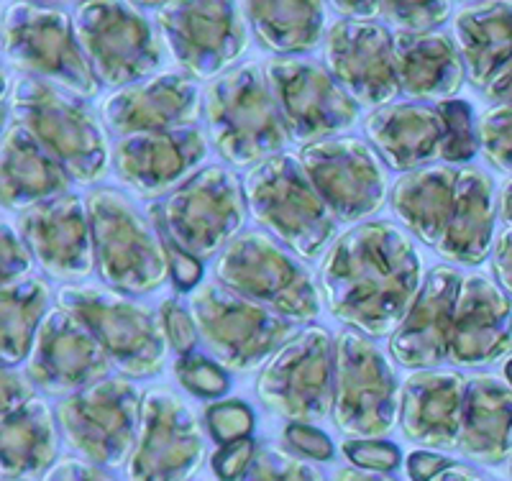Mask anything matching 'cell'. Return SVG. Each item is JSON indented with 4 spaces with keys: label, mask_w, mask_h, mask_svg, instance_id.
<instances>
[{
    "label": "cell",
    "mask_w": 512,
    "mask_h": 481,
    "mask_svg": "<svg viewBox=\"0 0 512 481\" xmlns=\"http://www.w3.org/2000/svg\"><path fill=\"white\" fill-rule=\"evenodd\" d=\"M111 359L88 325L64 308H52L36 331L26 377L52 397H70L108 379Z\"/></svg>",
    "instance_id": "obj_21"
},
{
    "label": "cell",
    "mask_w": 512,
    "mask_h": 481,
    "mask_svg": "<svg viewBox=\"0 0 512 481\" xmlns=\"http://www.w3.org/2000/svg\"><path fill=\"white\" fill-rule=\"evenodd\" d=\"M205 93L182 72H159L136 85L113 90L100 105V121L118 139L134 134H164L198 123Z\"/></svg>",
    "instance_id": "obj_23"
},
{
    "label": "cell",
    "mask_w": 512,
    "mask_h": 481,
    "mask_svg": "<svg viewBox=\"0 0 512 481\" xmlns=\"http://www.w3.org/2000/svg\"><path fill=\"white\" fill-rule=\"evenodd\" d=\"M205 157L208 139L198 126H192L118 139L113 149V169L139 198H159L195 177V169Z\"/></svg>",
    "instance_id": "obj_24"
},
{
    "label": "cell",
    "mask_w": 512,
    "mask_h": 481,
    "mask_svg": "<svg viewBox=\"0 0 512 481\" xmlns=\"http://www.w3.org/2000/svg\"><path fill=\"white\" fill-rule=\"evenodd\" d=\"M333 481H395L392 476L367 469H338Z\"/></svg>",
    "instance_id": "obj_54"
},
{
    "label": "cell",
    "mask_w": 512,
    "mask_h": 481,
    "mask_svg": "<svg viewBox=\"0 0 512 481\" xmlns=\"http://www.w3.org/2000/svg\"><path fill=\"white\" fill-rule=\"evenodd\" d=\"M164 244H167L169 261H172V277H175L177 287H180V290H190V287H195V284L200 282V277H203L200 259L185 254V251L177 249V246L169 244V241H164Z\"/></svg>",
    "instance_id": "obj_49"
},
{
    "label": "cell",
    "mask_w": 512,
    "mask_h": 481,
    "mask_svg": "<svg viewBox=\"0 0 512 481\" xmlns=\"http://www.w3.org/2000/svg\"><path fill=\"white\" fill-rule=\"evenodd\" d=\"M492 267H495L497 279H500L502 290L512 295V228H505L495 238V249H492Z\"/></svg>",
    "instance_id": "obj_51"
},
{
    "label": "cell",
    "mask_w": 512,
    "mask_h": 481,
    "mask_svg": "<svg viewBox=\"0 0 512 481\" xmlns=\"http://www.w3.org/2000/svg\"><path fill=\"white\" fill-rule=\"evenodd\" d=\"M34 389L36 387L26 374H18L11 366H3V374H0V412L16 410V407L34 400Z\"/></svg>",
    "instance_id": "obj_48"
},
{
    "label": "cell",
    "mask_w": 512,
    "mask_h": 481,
    "mask_svg": "<svg viewBox=\"0 0 512 481\" xmlns=\"http://www.w3.org/2000/svg\"><path fill=\"white\" fill-rule=\"evenodd\" d=\"M505 374H507V379H510V384H512V359L507 361V366H505Z\"/></svg>",
    "instance_id": "obj_57"
},
{
    "label": "cell",
    "mask_w": 512,
    "mask_h": 481,
    "mask_svg": "<svg viewBox=\"0 0 512 481\" xmlns=\"http://www.w3.org/2000/svg\"><path fill=\"white\" fill-rule=\"evenodd\" d=\"M395 59L400 93L415 100H446L466 80L459 47L443 31L395 34Z\"/></svg>",
    "instance_id": "obj_31"
},
{
    "label": "cell",
    "mask_w": 512,
    "mask_h": 481,
    "mask_svg": "<svg viewBox=\"0 0 512 481\" xmlns=\"http://www.w3.org/2000/svg\"><path fill=\"white\" fill-rule=\"evenodd\" d=\"M251 218L303 259H318L333 246L338 218L320 198L297 154H280L244 177Z\"/></svg>",
    "instance_id": "obj_5"
},
{
    "label": "cell",
    "mask_w": 512,
    "mask_h": 481,
    "mask_svg": "<svg viewBox=\"0 0 512 481\" xmlns=\"http://www.w3.org/2000/svg\"><path fill=\"white\" fill-rule=\"evenodd\" d=\"M18 233L34 254L36 267L59 282H77L98 269L88 203L62 195L18 213Z\"/></svg>",
    "instance_id": "obj_22"
},
{
    "label": "cell",
    "mask_w": 512,
    "mask_h": 481,
    "mask_svg": "<svg viewBox=\"0 0 512 481\" xmlns=\"http://www.w3.org/2000/svg\"><path fill=\"white\" fill-rule=\"evenodd\" d=\"M451 16V3H377V18L395 26L397 34H428Z\"/></svg>",
    "instance_id": "obj_39"
},
{
    "label": "cell",
    "mask_w": 512,
    "mask_h": 481,
    "mask_svg": "<svg viewBox=\"0 0 512 481\" xmlns=\"http://www.w3.org/2000/svg\"><path fill=\"white\" fill-rule=\"evenodd\" d=\"M41 481H116L113 476L105 474L100 466L90 464L85 458H59L57 464L44 474Z\"/></svg>",
    "instance_id": "obj_47"
},
{
    "label": "cell",
    "mask_w": 512,
    "mask_h": 481,
    "mask_svg": "<svg viewBox=\"0 0 512 481\" xmlns=\"http://www.w3.org/2000/svg\"><path fill=\"white\" fill-rule=\"evenodd\" d=\"M333 11L338 16H344V21H372L377 18V3L364 0V3H331Z\"/></svg>",
    "instance_id": "obj_53"
},
{
    "label": "cell",
    "mask_w": 512,
    "mask_h": 481,
    "mask_svg": "<svg viewBox=\"0 0 512 481\" xmlns=\"http://www.w3.org/2000/svg\"><path fill=\"white\" fill-rule=\"evenodd\" d=\"M239 481H326L318 466L277 446H259Z\"/></svg>",
    "instance_id": "obj_37"
},
{
    "label": "cell",
    "mask_w": 512,
    "mask_h": 481,
    "mask_svg": "<svg viewBox=\"0 0 512 481\" xmlns=\"http://www.w3.org/2000/svg\"><path fill=\"white\" fill-rule=\"evenodd\" d=\"M256 448L259 446L251 438L221 446V451L213 456V471H216L218 479L239 481L244 476V471L251 466V461H254Z\"/></svg>",
    "instance_id": "obj_45"
},
{
    "label": "cell",
    "mask_w": 512,
    "mask_h": 481,
    "mask_svg": "<svg viewBox=\"0 0 512 481\" xmlns=\"http://www.w3.org/2000/svg\"><path fill=\"white\" fill-rule=\"evenodd\" d=\"M34 264V254L29 251L21 233H16L8 223H3V228H0V274H3V284L31 277Z\"/></svg>",
    "instance_id": "obj_43"
},
{
    "label": "cell",
    "mask_w": 512,
    "mask_h": 481,
    "mask_svg": "<svg viewBox=\"0 0 512 481\" xmlns=\"http://www.w3.org/2000/svg\"><path fill=\"white\" fill-rule=\"evenodd\" d=\"M364 134L395 172H415L441 159L446 123L436 105L390 103L364 118Z\"/></svg>",
    "instance_id": "obj_28"
},
{
    "label": "cell",
    "mask_w": 512,
    "mask_h": 481,
    "mask_svg": "<svg viewBox=\"0 0 512 481\" xmlns=\"http://www.w3.org/2000/svg\"><path fill=\"white\" fill-rule=\"evenodd\" d=\"M433 481H484V479L477 474V471L466 469V466L461 464H454V466H448L446 471H441Z\"/></svg>",
    "instance_id": "obj_55"
},
{
    "label": "cell",
    "mask_w": 512,
    "mask_h": 481,
    "mask_svg": "<svg viewBox=\"0 0 512 481\" xmlns=\"http://www.w3.org/2000/svg\"><path fill=\"white\" fill-rule=\"evenodd\" d=\"M216 279L292 323H310L320 315L313 272L262 231L241 233L218 254Z\"/></svg>",
    "instance_id": "obj_10"
},
{
    "label": "cell",
    "mask_w": 512,
    "mask_h": 481,
    "mask_svg": "<svg viewBox=\"0 0 512 481\" xmlns=\"http://www.w3.org/2000/svg\"><path fill=\"white\" fill-rule=\"evenodd\" d=\"M0 471L3 481L47 474L57 458V415L41 397L0 412Z\"/></svg>",
    "instance_id": "obj_32"
},
{
    "label": "cell",
    "mask_w": 512,
    "mask_h": 481,
    "mask_svg": "<svg viewBox=\"0 0 512 481\" xmlns=\"http://www.w3.org/2000/svg\"><path fill=\"white\" fill-rule=\"evenodd\" d=\"M469 377L454 369L410 371L400 392V428L425 448L456 451Z\"/></svg>",
    "instance_id": "obj_27"
},
{
    "label": "cell",
    "mask_w": 512,
    "mask_h": 481,
    "mask_svg": "<svg viewBox=\"0 0 512 481\" xmlns=\"http://www.w3.org/2000/svg\"><path fill=\"white\" fill-rule=\"evenodd\" d=\"M139 389L123 377H108L54 407L59 430L80 458L100 469L128 464L141 420Z\"/></svg>",
    "instance_id": "obj_15"
},
{
    "label": "cell",
    "mask_w": 512,
    "mask_h": 481,
    "mask_svg": "<svg viewBox=\"0 0 512 481\" xmlns=\"http://www.w3.org/2000/svg\"><path fill=\"white\" fill-rule=\"evenodd\" d=\"M454 41L466 80L477 90H487L512 59V3L464 6L454 18Z\"/></svg>",
    "instance_id": "obj_33"
},
{
    "label": "cell",
    "mask_w": 512,
    "mask_h": 481,
    "mask_svg": "<svg viewBox=\"0 0 512 481\" xmlns=\"http://www.w3.org/2000/svg\"><path fill=\"white\" fill-rule=\"evenodd\" d=\"M52 290L41 277L3 284L0 292V356L3 366H16L31 354L36 331L49 315Z\"/></svg>",
    "instance_id": "obj_35"
},
{
    "label": "cell",
    "mask_w": 512,
    "mask_h": 481,
    "mask_svg": "<svg viewBox=\"0 0 512 481\" xmlns=\"http://www.w3.org/2000/svg\"><path fill=\"white\" fill-rule=\"evenodd\" d=\"M175 374L187 392L198 397H221L228 392L226 371L216 361L205 359L200 354L180 356L175 364Z\"/></svg>",
    "instance_id": "obj_40"
},
{
    "label": "cell",
    "mask_w": 512,
    "mask_h": 481,
    "mask_svg": "<svg viewBox=\"0 0 512 481\" xmlns=\"http://www.w3.org/2000/svg\"><path fill=\"white\" fill-rule=\"evenodd\" d=\"M159 323H162L167 343L175 348L177 354L190 356L195 351V343L200 338L198 325L192 320L190 310L182 308L180 300H175V297L162 300V305H159Z\"/></svg>",
    "instance_id": "obj_42"
},
{
    "label": "cell",
    "mask_w": 512,
    "mask_h": 481,
    "mask_svg": "<svg viewBox=\"0 0 512 481\" xmlns=\"http://www.w3.org/2000/svg\"><path fill=\"white\" fill-rule=\"evenodd\" d=\"M456 451L482 466L512 458V384L500 374H472Z\"/></svg>",
    "instance_id": "obj_29"
},
{
    "label": "cell",
    "mask_w": 512,
    "mask_h": 481,
    "mask_svg": "<svg viewBox=\"0 0 512 481\" xmlns=\"http://www.w3.org/2000/svg\"><path fill=\"white\" fill-rule=\"evenodd\" d=\"M448 466H454V461H448L446 456H438V453L428 451L410 453L408 461H405V471H408L410 481H433Z\"/></svg>",
    "instance_id": "obj_50"
},
{
    "label": "cell",
    "mask_w": 512,
    "mask_h": 481,
    "mask_svg": "<svg viewBox=\"0 0 512 481\" xmlns=\"http://www.w3.org/2000/svg\"><path fill=\"white\" fill-rule=\"evenodd\" d=\"M244 182L226 167H205L149 208L154 221L175 244L195 259H208L239 238L246 223Z\"/></svg>",
    "instance_id": "obj_11"
},
{
    "label": "cell",
    "mask_w": 512,
    "mask_h": 481,
    "mask_svg": "<svg viewBox=\"0 0 512 481\" xmlns=\"http://www.w3.org/2000/svg\"><path fill=\"white\" fill-rule=\"evenodd\" d=\"M461 282V272L446 264L425 274L418 300L390 336V354L397 364L418 371L436 369L448 361Z\"/></svg>",
    "instance_id": "obj_25"
},
{
    "label": "cell",
    "mask_w": 512,
    "mask_h": 481,
    "mask_svg": "<svg viewBox=\"0 0 512 481\" xmlns=\"http://www.w3.org/2000/svg\"><path fill=\"white\" fill-rule=\"evenodd\" d=\"M326 70L356 105L384 108L400 95L395 34L377 21H336L328 29Z\"/></svg>",
    "instance_id": "obj_20"
},
{
    "label": "cell",
    "mask_w": 512,
    "mask_h": 481,
    "mask_svg": "<svg viewBox=\"0 0 512 481\" xmlns=\"http://www.w3.org/2000/svg\"><path fill=\"white\" fill-rule=\"evenodd\" d=\"M205 461V441L190 407L172 389L141 400L139 435L126 464L128 481H187Z\"/></svg>",
    "instance_id": "obj_18"
},
{
    "label": "cell",
    "mask_w": 512,
    "mask_h": 481,
    "mask_svg": "<svg viewBox=\"0 0 512 481\" xmlns=\"http://www.w3.org/2000/svg\"><path fill=\"white\" fill-rule=\"evenodd\" d=\"M205 418H208L210 435H213L221 446L244 441V438H249L251 428H254V415H251V410L244 402L236 400L210 405Z\"/></svg>",
    "instance_id": "obj_41"
},
{
    "label": "cell",
    "mask_w": 512,
    "mask_h": 481,
    "mask_svg": "<svg viewBox=\"0 0 512 481\" xmlns=\"http://www.w3.org/2000/svg\"><path fill=\"white\" fill-rule=\"evenodd\" d=\"M272 95L290 141L310 146L336 139L359 118V105L344 93L331 72L313 59L274 57L264 64Z\"/></svg>",
    "instance_id": "obj_17"
},
{
    "label": "cell",
    "mask_w": 512,
    "mask_h": 481,
    "mask_svg": "<svg viewBox=\"0 0 512 481\" xmlns=\"http://www.w3.org/2000/svg\"><path fill=\"white\" fill-rule=\"evenodd\" d=\"M344 453L356 469L387 474L400 466V448L384 441H346Z\"/></svg>",
    "instance_id": "obj_44"
},
{
    "label": "cell",
    "mask_w": 512,
    "mask_h": 481,
    "mask_svg": "<svg viewBox=\"0 0 512 481\" xmlns=\"http://www.w3.org/2000/svg\"><path fill=\"white\" fill-rule=\"evenodd\" d=\"M3 208L24 210L47 200L62 198L70 190L72 177L21 123L13 121L3 131Z\"/></svg>",
    "instance_id": "obj_30"
},
{
    "label": "cell",
    "mask_w": 512,
    "mask_h": 481,
    "mask_svg": "<svg viewBox=\"0 0 512 481\" xmlns=\"http://www.w3.org/2000/svg\"><path fill=\"white\" fill-rule=\"evenodd\" d=\"M405 231L454 264H482L495 249V180L479 167L431 164L402 174L390 195Z\"/></svg>",
    "instance_id": "obj_2"
},
{
    "label": "cell",
    "mask_w": 512,
    "mask_h": 481,
    "mask_svg": "<svg viewBox=\"0 0 512 481\" xmlns=\"http://www.w3.org/2000/svg\"><path fill=\"white\" fill-rule=\"evenodd\" d=\"M244 11L259 44L280 57L313 52L323 39V3H244Z\"/></svg>",
    "instance_id": "obj_34"
},
{
    "label": "cell",
    "mask_w": 512,
    "mask_h": 481,
    "mask_svg": "<svg viewBox=\"0 0 512 481\" xmlns=\"http://www.w3.org/2000/svg\"><path fill=\"white\" fill-rule=\"evenodd\" d=\"M300 162L338 221H364L384 205L387 172L377 151L364 141L351 136L315 141L303 146Z\"/></svg>",
    "instance_id": "obj_19"
},
{
    "label": "cell",
    "mask_w": 512,
    "mask_h": 481,
    "mask_svg": "<svg viewBox=\"0 0 512 481\" xmlns=\"http://www.w3.org/2000/svg\"><path fill=\"white\" fill-rule=\"evenodd\" d=\"M190 313L210 354L223 369L236 374L259 369L300 333L292 320L228 290L218 279L195 290Z\"/></svg>",
    "instance_id": "obj_9"
},
{
    "label": "cell",
    "mask_w": 512,
    "mask_h": 481,
    "mask_svg": "<svg viewBox=\"0 0 512 481\" xmlns=\"http://www.w3.org/2000/svg\"><path fill=\"white\" fill-rule=\"evenodd\" d=\"M285 441L303 456L315 458V461H331L333 458V443L326 433L310 428L303 423H290L285 428Z\"/></svg>",
    "instance_id": "obj_46"
},
{
    "label": "cell",
    "mask_w": 512,
    "mask_h": 481,
    "mask_svg": "<svg viewBox=\"0 0 512 481\" xmlns=\"http://www.w3.org/2000/svg\"><path fill=\"white\" fill-rule=\"evenodd\" d=\"M57 308L88 325L113 369L126 379H149L162 371L169 343L159 313L149 305L111 287L67 284L57 292Z\"/></svg>",
    "instance_id": "obj_7"
},
{
    "label": "cell",
    "mask_w": 512,
    "mask_h": 481,
    "mask_svg": "<svg viewBox=\"0 0 512 481\" xmlns=\"http://www.w3.org/2000/svg\"><path fill=\"white\" fill-rule=\"evenodd\" d=\"M333 412L336 428L351 441H379L400 418V384L390 359L372 338L341 331L333 346Z\"/></svg>",
    "instance_id": "obj_12"
},
{
    "label": "cell",
    "mask_w": 512,
    "mask_h": 481,
    "mask_svg": "<svg viewBox=\"0 0 512 481\" xmlns=\"http://www.w3.org/2000/svg\"><path fill=\"white\" fill-rule=\"evenodd\" d=\"M500 215L502 221L507 223V228H512V180L502 187V195H500Z\"/></svg>",
    "instance_id": "obj_56"
},
{
    "label": "cell",
    "mask_w": 512,
    "mask_h": 481,
    "mask_svg": "<svg viewBox=\"0 0 512 481\" xmlns=\"http://www.w3.org/2000/svg\"><path fill=\"white\" fill-rule=\"evenodd\" d=\"M512 351V302L487 274H469L456 300L454 336L448 361L482 366Z\"/></svg>",
    "instance_id": "obj_26"
},
{
    "label": "cell",
    "mask_w": 512,
    "mask_h": 481,
    "mask_svg": "<svg viewBox=\"0 0 512 481\" xmlns=\"http://www.w3.org/2000/svg\"><path fill=\"white\" fill-rule=\"evenodd\" d=\"M93 228L95 264L103 282L123 295H149L169 277L167 244L128 195L100 187L85 198Z\"/></svg>",
    "instance_id": "obj_6"
},
{
    "label": "cell",
    "mask_w": 512,
    "mask_h": 481,
    "mask_svg": "<svg viewBox=\"0 0 512 481\" xmlns=\"http://www.w3.org/2000/svg\"><path fill=\"white\" fill-rule=\"evenodd\" d=\"M72 21L82 54L100 85L121 90L162 70V36L139 6L103 0L80 3Z\"/></svg>",
    "instance_id": "obj_13"
},
{
    "label": "cell",
    "mask_w": 512,
    "mask_h": 481,
    "mask_svg": "<svg viewBox=\"0 0 512 481\" xmlns=\"http://www.w3.org/2000/svg\"><path fill=\"white\" fill-rule=\"evenodd\" d=\"M11 111L13 121L21 123L67 169L72 182L93 185L108 174V136L85 98L24 77L13 85Z\"/></svg>",
    "instance_id": "obj_4"
},
{
    "label": "cell",
    "mask_w": 512,
    "mask_h": 481,
    "mask_svg": "<svg viewBox=\"0 0 512 481\" xmlns=\"http://www.w3.org/2000/svg\"><path fill=\"white\" fill-rule=\"evenodd\" d=\"M489 100H497L500 105L512 103V59L500 70V75L489 82V87L484 90Z\"/></svg>",
    "instance_id": "obj_52"
},
{
    "label": "cell",
    "mask_w": 512,
    "mask_h": 481,
    "mask_svg": "<svg viewBox=\"0 0 512 481\" xmlns=\"http://www.w3.org/2000/svg\"><path fill=\"white\" fill-rule=\"evenodd\" d=\"M333 346L323 325H308L262 366L256 395L267 410L290 423H318L333 412Z\"/></svg>",
    "instance_id": "obj_14"
},
{
    "label": "cell",
    "mask_w": 512,
    "mask_h": 481,
    "mask_svg": "<svg viewBox=\"0 0 512 481\" xmlns=\"http://www.w3.org/2000/svg\"><path fill=\"white\" fill-rule=\"evenodd\" d=\"M3 54L24 77L49 82L85 100L98 98L100 82L90 70L70 13L41 3L3 8Z\"/></svg>",
    "instance_id": "obj_8"
},
{
    "label": "cell",
    "mask_w": 512,
    "mask_h": 481,
    "mask_svg": "<svg viewBox=\"0 0 512 481\" xmlns=\"http://www.w3.org/2000/svg\"><path fill=\"white\" fill-rule=\"evenodd\" d=\"M210 144L233 167H259L285 154L290 134L264 67L244 62L205 87Z\"/></svg>",
    "instance_id": "obj_3"
},
{
    "label": "cell",
    "mask_w": 512,
    "mask_h": 481,
    "mask_svg": "<svg viewBox=\"0 0 512 481\" xmlns=\"http://www.w3.org/2000/svg\"><path fill=\"white\" fill-rule=\"evenodd\" d=\"M479 149L492 167L512 174V103L495 105L479 118Z\"/></svg>",
    "instance_id": "obj_38"
},
{
    "label": "cell",
    "mask_w": 512,
    "mask_h": 481,
    "mask_svg": "<svg viewBox=\"0 0 512 481\" xmlns=\"http://www.w3.org/2000/svg\"><path fill=\"white\" fill-rule=\"evenodd\" d=\"M318 282L333 318L367 338L392 336L423 290V259L400 226L367 221L333 241Z\"/></svg>",
    "instance_id": "obj_1"
},
{
    "label": "cell",
    "mask_w": 512,
    "mask_h": 481,
    "mask_svg": "<svg viewBox=\"0 0 512 481\" xmlns=\"http://www.w3.org/2000/svg\"><path fill=\"white\" fill-rule=\"evenodd\" d=\"M157 29L164 49L192 80H218L249 49L239 3H162Z\"/></svg>",
    "instance_id": "obj_16"
},
{
    "label": "cell",
    "mask_w": 512,
    "mask_h": 481,
    "mask_svg": "<svg viewBox=\"0 0 512 481\" xmlns=\"http://www.w3.org/2000/svg\"><path fill=\"white\" fill-rule=\"evenodd\" d=\"M436 111L441 113L446 123V136H443L441 159L446 164L469 162L479 151V121L474 118L472 105L466 100H441L436 103Z\"/></svg>",
    "instance_id": "obj_36"
}]
</instances>
